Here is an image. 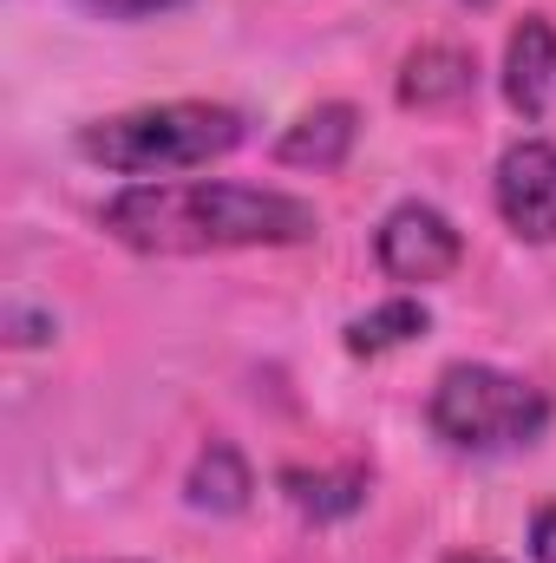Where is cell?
Returning a JSON list of instances; mask_svg holds the SVG:
<instances>
[{
    "label": "cell",
    "mask_w": 556,
    "mask_h": 563,
    "mask_svg": "<svg viewBox=\"0 0 556 563\" xmlns=\"http://www.w3.org/2000/svg\"><path fill=\"white\" fill-rule=\"evenodd\" d=\"M99 223L138 256H223V250H294L321 236V210L308 197L184 177V184H132L119 190Z\"/></svg>",
    "instance_id": "obj_1"
},
{
    "label": "cell",
    "mask_w": 556,
    "mask_h": 563,
    "mask_svg": "<svg viewBox=\"0 0 556 563\" xmlns=\"http://www.w3.org/2000/svg\"><path fill=\"white\" fill-rule=\"evenodd\" d=\"M243 139H249V119L236 106L170 99V106H138V112L79 125V157H92L119 177H177V170H203V164L230 157Z\"/></svg>",
    "instance_id": "obj_2"
},
{
    "label": "cell",
    "mask_w": 556,
    "mask_h": 563,
    "mask_svg": "<svg viewBox=\"0 0 556 563\" xmlns=\"http://www.w3.org/2000/svg\"><path fill=\"white\" fill-rule=\"evenodd\" d=\"M425 420L452 452H478V459L485 452H518V445L544 439L551 394L531 387L524 374H504V367H485V361H452L432 380Z\"/></svg>",
    "instance_id": "obj_3"
},
{
    "label": "cell",
    "mask_w": 556,
    "mask_h": 563,
    "mask_svg": "<svg viewBox=\"0 0 556 563\" xmlns=\"http://www.w3.org/2000/svg\"><path fill=\"white\" fill-rule=\"evenodd\" d=\"M374 256L380 269L407 288H425V282H445L458 263H465V236L458 223L438 210V203H393L374 230Z\"/></svg>",
    "instance_id": "obj_4"
},
{
    "label": "cell",
    "mask_w": 556,
    "mask_h": 563,
    "mask_svg": "<svg viewBox=\"0 0 556 563\" xmlns=\"http://www.w3.org/2000/svg\"><path fill=\"white\" fill-rule=\"evenodd\" d=\"M491 203L511 236L524 243H556V144L551 139H518L498 157Z\"/></svg>",
    "instance_id": "obj_5"
},
{
    "label": "cell",
    "mask_w": 556,
    "mask_h": 563,
    "mask_svg": "<svg viewBox=\"0 0 556 563\" xmlns=\"http://www.w3.org/2000/svg\"><path fill=\"white\" fill-rule=\"evenodd\" d=\"M504 99L518 119H544L556 106V26L544 13H524L504 46Z\"/></svg>",
    "instance_id": "obj_6"
},
{
    "label": "cell",
    "mask_w": 556,
    "mask_h": 563,
    "mask_svg": "<svg viewBox=\"0 0 556 563\" xmlns=\"http://www.w3.org/2000/svg\"><path fill=\"white\" fill-rule=\"evenodd\" d=\"M360 139V112L347 99H321L308 106L288 132L276 139V164H294V170H341L347 151Z\"/></svg>",
    "instance_id": "obj_7"
},
{
    "label": "cell",
    "mask_w": 556,
    "mask_h": 563,
    "mask_svg": "<svg viewBox=\"0 0 556 563\" xmlns=\"http://www.w3.org/2000/svg\"><path fill=\"white\" fill-rule=\"evenodd\" d=\"M471 86H478V59L465 46L432 40V46H413L400 59V106L407 112H445V106L471 99Z\"/></svg>",
    "instance_id": "obj_8"
},
{
    "label": "cell",
    "mask_w": 556,
    "mask_h": 563,
    "mask_svg": "<svg viewBox=\"0 0 556 563\" xmlns=\"http://www.w3.org/2000/svg\"><path fill=\"white\" fill-rule=\"evenodd\" d=\"M184 492H190V505H197V511H210V518H236V511L249 505L256 478H249V459H243L230 439H210V445L197 452V465H190Z\"/></svg>",
    "instance_id": "obj_9"
},
{
    "label": "cell",
    "mask_w": 556,
    "mask_h": 563,
    "mask_svg": "<svg viewBox=\"0 0 556 563\" xmlns=\"http://www.w3.org/2000/svg\"><path fill=\"white\" fill-rule=\"evenodd\" d=\"M281 498L314 518V525H334V518H354L367 505V472L360 465H341V472H308V465H288L281 472Z\"/></svg>",
    "instance_id": "obj_10"
},
{
    "label": "cell",
    "mask_w": 556,
    "mask_h": 563,
    "mask_svg": "<svg viewBox=\"0 0 556 563\" xmlns=\"http://www.w3.org/2000/svg\"><path fill=\"white\" fill-rule=\"evenodd\" d=\"M432 328V314H425V301L413 295H393V301H380V308H367V314H354L347 321V354H393V347H413L419 334Z\"/></svg>",
    "instance_id": "obj_11"
},
{
    "label": "cell",
    "mask_w": 556,
    "mask_h": 563,
    "mask_svg": "<svg viewBox=\"0 0 556 563\" xmlns=\"http://www.w3.org/2000/svg\"><path fill=\"white\" fill-rule=\"evenodd\" d=\"M86 13H105V20H151V13H170L184 0H79Z\"/></svg>",
    "instance_id": "obj_12"
},
{
    "label": "cell",
    "mask_w": 556,
    "mask_h": 563,
    "mask_svg": "<svg viewBox=\"0 0 556 563\" xmlns=\"http://www.w3.org/2000/svg\"><path fill=\"white\" fill-rule=\"evenodd\" d=\"M531 558L556 563V505H544V511L531 518Z\"/></svg>",
    "instance_id": "obj_13"
},
{
    "label": "cell",
    "mask_w": 556,
    "mask_h": 563,
    "mask_svg": "<svg viewBox=\"0 0 556 563\" xmlns=\"http://www.w3.org/2000/svg\"><path fill=\"white\" fill-rule=\"evenodd\" d=\"M445 563H498V558H478V551H465V558H445Z\"/></svg>",
    "instance_id": "obj_14"
},
{
    "label": "cell",
    "mask_w": 556,
    "mask_h": 563,
    "mask_svg": "<svg viewBox=\"0 0 556 563\" xmlns=\"http://www.w3.org/2000/svg\"><path fill=\"white\" fill-rule=\"evenodd\" d=\"M478 7H485V0H478Z\"/></svg>",
    "instance_id": "obj_15"
}]
</instances>
